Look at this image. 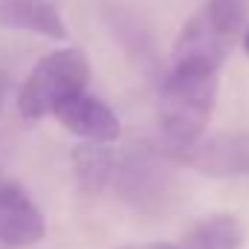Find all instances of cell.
<instances>
[{"mask_svg":"<svg viewBox=\"0 0 249 249\" xmlns=\"http://www.w3.org/2000/svg\"><path fill=\"white\" fill-rule=\"evenodd\" d=\"M217 96V70L209 64H171L157 96V122L168 157L203 139Z\"/></svg>","mask_w":249,"mask_h":249,"instance_id":"6da1fadb","label":"cell"},{"mask_svg":"<svg viewBox=\"0 0 249 249\" xmlns=\"http://www.w3.org/2000/svg\"><path fill=\"white\" fill-rule=\"evenodd\" d=\"M90 81V61L84 50L78 47H64L32 67L26 81L20 84L18 93V110L26 119H41V116H55V110L64 102L75 99L84 93Z\"/></svg>","mask_w":249,"mask_h":249,"instance_id":"7a4b0ae2","label":"cell"},{"mask_svg":"<svg viewBox=\"0 0 249 249\" xmlns=\"http://www.w3.org/2000/svg\"><path fill=\"white\" fill-rule=\"evenodd\" d=\"M244 6L241 0H206L200 12L186 20L171 64H209L220 67L241 38Z\"/></svg>","mask_w":249,"mask_h":249,"instance_id":"3957f363","label":"cell"},{"mask_svg":"<svg viewBox=\"0 0 249 249\" xmlns=\"http://www.w3.org/2000/svg\"><path fill=\"white\" fill-rule=\"evenodd\" d=\"M168 160L206 177H241L249 174V133H214Z\"/></svg>","mask_w":249,"mask_h":249,"instance_id":"277c9868","label":"cell"},{"mask_svg":"<svg viewBox=\"0 0 249 249\" xmlns=\"http://www.w3.org/2000/svg\"><path fill=\"white\" fill-rule=\"evenodd\" d=\"M116 188L119 197L127 200L130 206L154 209L168 197L171 177L160 162V157H154L151 151H133L124 157V162L116 171Z\"/></svg>","mask_w":249,"mask_h":249,"instance_id":"5b68a950","label":"cell"},{"mask_svg":"<svg viewBox=\"0 0 249 249\" xmlns=\"http://www.w3.org/2000/svg\"><path fill=\"white\" fill-rule=\"evenodd\" d=\"M47 220L32 197L12 180H0V244L32 247L44 241Z\"/></svg>","mask_w":249,"mask_h":249,"instance_id":"8992f818","label":"cell"},{"mask_svg":"<svg viewBox=\"0 0 249 249\" xmlns=\"http://www.w3.org/2000/svg\"><path fill=\"white\" fill-rule=\"evenodd\" d=\"M55 119L70 133L81 136L84 142H105V145H110V142H116L122 136V124L116 119V113L105 102H99V99H93L87 93L64 102L55 110Z\"/></svg>","mask_w":249,"mask_h":249,"instance_id":"52a82bcc","label":"cell"},{"mask_svg":"<svg viewBox=\"0 0 249 249\" xmlns=\"http://www.w3.org/2000/svg\"><path fill=\"white\" fill-rule=\"evenodd\" d=\"M0 26L44 35L50 41H67V23L50 0H0Z\"/></svg>","mask_w":249,"mask_h":249,"instance_id":"ba28073f","label":"cell"},{"mask_svg":"<svg viewBox=\"0 0 249 249\" xmlns=\"http://www.w3.org/2000/svg\"><path fill=\"white\" fill-rule=\"evenodd\" d=\"M72 177L87 194H99L116 177V157L105 142H81L72 148Z\"/></svg>","mask_w":249,"mask_h":249,"instance_id":"9c48e42d","label":"cell"},{"mask_svg":"<svg viewBox=\"0 0 249 249\" xmlns=\"http://www.w3.org/2000/svg\"><path fill=\"white\" fill-rule=\"evenodd\" d=\"M244 247V226L235 214H212L191 226L177 249H241Z\"/></svg>","mask_w":249,"mask_h":249,"instance_id":"30bf717a","label":"cell"},{"mask_svg":"<svg viewBox=\"0 0 249 249\" xmlns=\"http://www.w3.org/2000/svg\"><path fill=\"white\" fill-rule=\"evenodd\" d=\"M119 249H177V247H171V244H127V247H119Z\"/></svg>","mask_w":249,"mask_h":249,"instance_id":"8fae6325","label":"cell"},{"mask_svg":"<svg viewBox=\"0 0 249 249\" xmlns=\"http://www.w3.org/2000/svg\"><path fill=\"white\" fill-rule=\"evenodd\" d=\"M244 50H247V55H249V29L244 32Z\"/></svg>","mask_w":249,"mask_h":249,"instance_id":"7c38bea8","label":"cell"}]
</instances>
